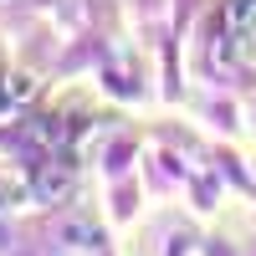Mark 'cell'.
Wrapping results in <instances>:
<instances>
[{
    "label": "cell",
    "mask_w": 256,
    "mask_h": 256,
    "mask_svg": "<svg viewBox=\"0 0 256 256\" xmlns=\"http://www.w3.org/2000/svg\"><path fill=\"white\" fill-rule=\"evenodd\" d=\"M36 190L41 195H62V190H67V174H62V169H46V174L36 180Z\"/></svg>",
    "instance_id": "6da1fadb"
}]
</instances>
